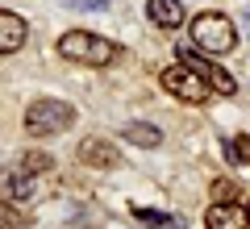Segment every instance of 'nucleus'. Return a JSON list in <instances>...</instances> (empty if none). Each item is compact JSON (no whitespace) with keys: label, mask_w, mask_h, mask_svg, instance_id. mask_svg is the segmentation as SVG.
Listing matches in <instances>:
<instances>
[{"label":"nucleus","mask_w":250,"mask_h":229,"mask_svg":"<svg viewBox=\"0 0 250 229\" xmlns=\"http://www.w3.org/2000/svg\"><path fill=\"white\" fill-rule=\"evenodd\" d=\"M38 192V184H34V175H29V171H13L9 179H4V196H9V200H29V196Z\"/></svg>","instance_id":"obj_11"},{"label":"nucleus","mask_w":250,"mask_h":229,"mask_svg":"<svg viewBox=\"0 0 250 229\" xmlns=\"http://www.w3.org/2000/svg\"><path fill=\"white\" fill-rule=\"evenodd\" d=\"M71 125H75V104H67V100L42 96L25 108V129L34 138H54V133H67Z\"/></svg>","instance_id":"obj_3"},{"label":"nucleus","mask_w":250,"mask_h":229,"mask_svg":"<svg viewBox=\"0 0 250 229\" xmlns=\"http://www.w3.org/2000/svg\"><path fill=\"white\" fill-rule=\"evenodd\" d=\"M59 54L71 62H83V67H108V62H117L121 50H117V42L92 34V29H71L59 38Z\"/></svg>","instance_id":"obj_1"},{"label":"nucleus","mask_w":250,"mask_h":229,"mask_svg":"<svg viewBox=\"0 0 250 229\" xmlns=\"http://www.w3.org/2000/svg\"><path fill=\"white\" fill-rule=\"evenodd\" d=\"M80 163L108 171V167H117V163H121V150H117L113 142H104V138H83V146H80Z\"/></svg>","instance_id":"obj_6"},{"label":"nucleus","mask_w":250,"mask_h":229,"mask_svg":"<svg viewBox=\"0 0 250 229\" xmlns=\"http://www.w3.org/2000/svg\"><path fill=\"white\" fill-rule=\"evenodd\" d=\"M205 225H208V229H250V217L242 212V204H225V200H217V204H208Z\"/></svg>","instance_id":"obj_7"},{"label":"nucleus","mask_w":250,"mask_h":229,"mask_svg":"<svg viewBox=\"0 0 250 229\" xmlns=\"http://www.w3.org/2000/svg\"><path fill=\"white\" fill-rule=\"evenodd\" d=\"M17 225H21V212L9 200H0V229H17Z\"/></svg>","instance_id":"obj_15"},{"label":"nucleus","mask_w":250,"mask_h":229,"mask_svg":"<svg viewBox=\"0 0 250 229\" xmlns=\"http://www.w3.org/2000/svg\"><path fill=\"white\" fill-rule=\"evenodd\" d=\"M159 80H163V92H167V96H175V100H184V104H205L208 92H213V88H208V83L196 75V71L184 67V62L167 67Z\"/></svg>","instance_id":"obj_4"},{"label":"nucleus","mask_w":250,"mask_h":229,"mask_svg":"<svg viewBox=\"0 0 250 229\" xmlns=\"http://www.w3.org/2000/svg\"><path fill=\"white\" fill-rule=\"evenodd\" d=\"M217 196H221V200L229 204V196H233V184H217Z\"/></svg>","instance_id":"obj_17"},{"label":"nucleus","mask_w":250,"mask_h":229,"mask_svg":"<svg viewBox=\"0 0 250 229\" xmlns=\"http://www.w3.org/2000/svg\"><path fill=\"white\" fill-rule=\"evenodd\" d=\"M125 138H129V142H138V146H159V142H163V133L154 129V125L134 121V125H125Z\"/></svg>","instance_id":"obj_12"},{"label":"nucleus","mask_w":250,"mask_h":229,"mask_svg":"<svg viewBox=\"0 0 250 229\" xmlns=\"http://www.w3.org/2000/svg\"><path fill=\"white\" fill-rule=\"evenodd\" d=\"M225 154H229V163H238V167H250V138H246V133L229 138V142H225Z\"/></svg>","instance_id":"obj_13"},{"label":"nucleus","mask_w":250,"mask_h":229,"mask_svg":"<svg viewBox=\"0 0 250 229\" xmlns=\"http://www.w3.org/2000/svg\"><path fill=\"white\" fill-rule=\"evenodd\" d=\"M80 9H108V0H75Z\"/></svg>","instance_id":"obj_16"},{"label":"nucleus","mask_w":250,"mask_h":229,"mask_svg":"<svg viewBox=\"0 0 250 229\" xmlns=\"http://www.w3.org/2000/svg\"><path fill=\"white\" fill-rule=\"evenodd\" d=\"M25 21L17 17V13H4L0 9V54H13V50H21L25 46Z\"/></svg>","instance_id":"obj_8"},{"label":"nucleus","mask_w":250,"mask_h":229,"mask_svg":"<svg viewBox=\"0 0 250 229\" xmlns=\"http://www.w3.org/2000/svg\"><path fill=\"white\" fill-rule=\"evenodd\" d=\"M21 171H29V175H42V171H50V154H42V150H29L25 159H21Z\"/></svg>","instance_id":"obj_14"},{"label":"nucleus","mask_w":250,"mask_h":229,"mask_svg":"<svg viewBox=\"0 0 250 229\" xmlns=\"http://www.w3.org/2000/svg\"><path fill=\"white\" fill-rule=\"evenodd\" d=\"M192 46L200 54H229L238 46V29L225 13H200L192 17Z\"/></svg>","instance_id":"obj_2"},{"label":"nucleus","mask_w":250,"mask_h":229,"mask_svg":"<svg viewBox=\"0 0 250 229\" xmlns=\"http://www.w3.org/2000/svg\"><path fill=\"white\" fill-rule=\"evenodd\" d=\"M146 17L159 29H179L184 25V4H179V0H150V4H146Z\"/></svg>","instance_id":"obj_9"},{"label":"nucleus","mask_w":250,"mask_h":229,"mask_svg":"<svg viewBox=\"0 0 250 229\" xmlns=\"http://www.w3.org/2000/svg\"><path fill=\"white\" fill-rule=\"evenodd\" d=\"M246 217H250V204H246Z\"/></svg>","instance_id":"obj_18"},{"label":"nucleus","mask_w":250,"mask_h":229,"mask_svg":"<svg viewBox=\"0 0 250 229\" xmlns=\"http://www.w3.org/2000/svg\"><path fill=\"white\" fill-rule=\"evenodd\" d=\"M134 217L142 221L146 229H184V217H179V212H163V208H142V204H138V208H134Z\"/></svg>","instance_id":"obj_10"},{"label":"nucleus","mask_w":250,"mask_h":229,"mask_svg":"<svg viewBox=\"0 0 250 229\" xmlns=\"http://www.w3.org/2000/svg\"><path fill=\"white\" fill-rule=\"evenodd\" d=\"M179 62L196 71V75H200V80H205L208 88L217 92V96H233V92H238V80H233L225 67H217L208 54H200V50H192V46H184V50H179Z\"/></svg>","instance_id":"obj_5"}]
</instances>
